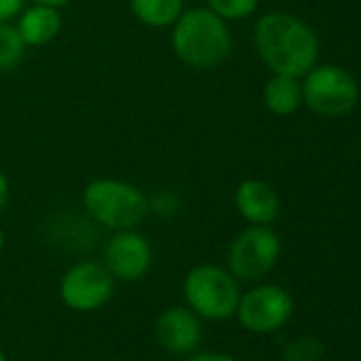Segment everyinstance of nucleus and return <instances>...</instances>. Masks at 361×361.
<instances>
[{
	"label": "nucleus",
	"mask_w": 361,
	"mask_h": 361,
	"mask_svg": "<svg viewBox=\"0 0 361 361\" xmlns=\"http://www.w3.org/2000/svg\"><path fill=\"white\" fill-rule=\"evenodd\" d=\"M255 47L262 62L274 75L304 77L319 58V41L312 28L295 16L272 11L255 24Z\"/></svg>",
	"instance_id": "obj_1"
},
{
	"label": "nucleus",
	"mask_w": 361,
	"mask_h": 361,
	"mask_svg": "<svg viewBox=\"0 0 361 361\" xmlns=\"http://www.w3.org/2000/svg\"><path fill=\"white\" fill-rule=\"evenodd\" d=\"M172 49L188 66L211 71L230 58L232 35L226 20L209 7H196L172 24Z\"/></svg>",
	"instance_id": "obj_2"
},
{
	"label": "nucleus",
	"mask_w": 361,
	"mask_h": 361,
	"mask_svg": "<svg viewBox=\"0 0 361 361\" xmlns=\"http://www.w3.org/2000/svg\"><path fill=\"white\" fill-rule=\"evenodd\" d=\"M83 207L100 226L121 232L136 228L145 219L149 200L138 188L123 180L96 178L83 190Z\"/></svg>",
	"instance_id": "obj_3"
},
{
	"label": "nucleus",
	"mask_w": 361,
	"mask_h": 361,
	"mask_svg": "<svg viewBox=\"0 0 361 361\" xmlns=\"http://www.w3.org/2000/svg\"><path fill=\"white\" fill-rule=\"evenodd\" d=\"M183 293L190 308L211 321L230 319L240 302L236 276L219 266H196L183 283Z\"/></svg>",
	"instance_id": "obj_4"
},
{
	"label": "nucleus",
	"mask_w": 361,
	"mask_h": 361,
	"mask_svg": "<svg viewBox=\"0 0 361 361\" xmlns=\"http://www.w3.org/2000/svg\"><path fill=\"white\" fill-rule=\"evenodd\" d=\"M359 98L355 77L342 66H312L302 83V100L319 115H344Z\"/></svg>",
	"instance_id": "obj_5"
},
{
	"label": "nucleus",
	"mask_w": 361,
	"mask_h": 361,
	"mask_svg": "<svg viewBox=\"0 0 361 361\" xmlns=\"http://www.w3.org/2000/svg\"><path fill=\"white\" fill-rule=\"evenodd\" d=\"M281 255V240L268 226H251L230 247V272L240 281L264 279Z\"/></svg>",
	"instance_id": "obj_6"
},
{
	"label": "nucleus",
	"mask_w": 361,
	"mask_h": 361,
	"mask_svg": "<svg viewBox=\"0 0 361 361\" xmlns=\"http://www.w3.org/2000/svg\"><path fill=\"white\" fill-rule=\"evenodd\" d=\"M113 289V274L104 264L81 262L64 274L60 295L68 308L87 312L104 306L111 300Z\"/></svg>",
	"instance_id": "obj_7"
},
{
	"label": "nucleus",
	"mask_w": 361,
	"mask_h": 361,
	"mask_svg": "<svg viewBox=\"0 0 361 361\" xmlns=\"http://www.w3.org/2000/svg\"><path fill=\"white\" fill-rule=\"evenodd\" d=\"M293 312L291 295L276 285H259L240 295L236 314L245 329L268 334L283 327Z\"/></svg>",
	"instance_id": "obj_8"
},
{
	"label": "nucleus",
	"mask_w": 361,
	"mask_h": 361,
	"mask_svg": "<svg viewBox=\"0 0 361 361\" xmlns=\"http://www.w3.org/2000/svg\"><path fill=\"white\" fill-rule=\"evenodd\" d=\"M153 262V251L149 240L132 230L117 232L104 249V266L113 279L138 281L147 274Z\"/></svg>",
	"instance_id": "obj_9"
},
{
	"label": "nucleus",
	"mask_w": 361,
	"mask_h": 361,
	"mask_svg": "<svg viewBox=\"0 0 361 361\" xmlns=\"http://www.w3.org/2000/svg\"><path fill=\"white\" fill-rule=\"evenodd\" d=\"M155 338L168 353L174 355L192 353L202 338L198 314L192 308L188 310L180 306L164 310L155 321Z\"/></svg>",
	"instance_id": "obj_10"
},
{
	"label": "nucleus",
	"mask_w": 361,
	"mask_h": 361,
	"mask_svg": "<svg viewBox=\"0 0 361 361\" xmlns=\"http://www.w3.org/2000/svg\"><path fill=\"white\" fill-rule=\"evenodd\" d=\"M238 213L253 226H268L279 217L281 200L272 185L259 178H247L234 194Z\"/></svg>",
	"instance_id": "obj_11"
},
{
	"label": "nucleus",
	"mask_w": 361,
	"mask_h": 361,
	"mask_svg": "<svg viewBox=\"0 0 361 361\" xmlns=\"http://www.w3.org/2000/svg\"><path fill=\"white\" fill-rule=\"evenodd\" d=\"M18 32L26 47H43L49 45L62 28V18L56 7L47 5H35L26 9L18 22Z\"/></svg>",
	"instance_id": "obj_12"
},
{
	"label": "nucleus",
	"mask_w": 361,
	"mask_h": 361,
	"mask_svg": "<svg viewBox=\"0 0 361 361\" xmlns=\"http://www.w3.org/2000/svg\"><path fill=\"white\" fill-rule=\"evenodd\" d=\"M302 102V83L298 77L274 75L264 87V104L274 115H293Z\"/></svg>",
	"instance_id": "obj_13"
},
{
	"label": "nucleus",
	"mask_w": 361,
	"mask_h": 361,
	"mask_svg": "<svg viewBox=\"0 0 361 361\" xmlns=\"http://www.w3.org/2000/svg\"><path fill=\"white\" fill-rule=\"evenodd\" d=\"M185 0H130L132 16L151 28L172 26L183 13Z\"/></svg>",
	"instance_id": "obj_14"
},
{
	"label": "nucleus",
	"mask_w": 361,
	"mask_h": 361,
	"mask_svg": "<svg viewBox=\"0 0 361 361\" xmlns=\"http://www.w3.org/2000/svg\"><path fill=\"white\" fill-rule=\"evenodd\" d=\"M26 54V43L22 41L16 26L0 22V71H13Z\"/></svg>",
	"instance_id": "obj_15"
},
{
	"label": "nucleus",
	"mask_w": 361,
	"mask_h": 361,
	"mask_svg": "<svg viewBox=\"0 0 361 361\" xmlns=\"http://www.w3.org/2000/svg\"><path fill=\"white\" fill-rule=\"evenodd\" d=\"M259 0H209V9L226 22L245 20L255 13Z\"/></svg>",
	"instance_id": "obj_16"
},
{
	"label": "nucleus",
	"mask_w": 361,
	"mask_h": 361,
	"mask_svg": "<svg viewBox=\"0 0 361 361\" xmlns=\"http://www.w3.org/2000/svg\"><path fill=\"white\" fill-rule=\"evenodd\" d=\"M323 355V346L317 340L304 338L287 348V359L289 361H314Z\"/></svg>",
	"instance_id": "obj_17"
},
{
	"label": "nucleus",
	"mask_w": 361,
	"mask_h": 361,
	"mask_svg": "<svg viewBox=\"0 0 361 361\" xmlns=\"http://www.w3.org/2000/svg\"><path fill=\"white\" fill-rule=\"evenodd\" d=\"M24 0H0V22H9L20 16Z\"/></svg>",
	"instance_id": "obj_18"
},
{
	"label": "nucleus",
	"mask_w": 361,
	"mask_h": 361,
	"mask_svg": "<svg viewBox=\"0 0 361 361\" xmlns=\"http://www.w3.org/2000/svg\"><path fill=\"white\" fill-rule=\"evenodd\" d=\"M188 361H238L230 355H219V353H198V355H192Z\"/></svg>",
	"instance_id": "obj_19"
},
{
	"label": "nucleus",
	"mask_w": 361,
	"mask_h": 361,
	"mask_svg": "<svg viewBox=\"0 0 361 361\" xmlns=\"http://www.w3.org/2000/svg\"><path fill=\"white\" fill-rule=\"evenodd\" d=\"M7 200H9V178L0 170V213L7 207Z\"/></svg>",
	"instance_id": "obj_20"
},
{
	"label": "nucleus",
	"mask_w": 361,
	"mask_h": 361,
	"mask_svg": "<svg viewBox=\"0 0 361 361\" xmlns=\"http://www.w3.org/2000/svg\"><path fill=\"white\" fill-rule=\"evenodd\" d=\"M66 3L68 0H35V5H47V7H56V9L64 7Z\"/></svg>",
	"instance_id": "obj_21"
},
{
	"label": "nucleus",
	"mask_w": 361,
	"mask_h": 361,
	"mask_svg": "<svg viewBox=\"0 0 361 361\" xmlns=\"http://www.w3.org/2000/svg\"><path fill=\"white\" fill-rule=\"evenodd\" d=\"M3 247H5V232L0 228V251H3Z\"/></svg>",
	"instance_id": "obj_22"
},
{
	"label": "nucleus",
	"mask_w": 361,
	"mask_h": 361,
	"mask_svg": "<svg viewBox=\"0 0 361 361\" xmlns=\"http://www.w3.org/2000/svg\"><path fill=\"white\" fill-rule=\"evenodd\" d=\"M0 361H7V357L3 355V350H0Z\"/></svg>",
	"instance_id": "obj_23"
}]
</instances>
